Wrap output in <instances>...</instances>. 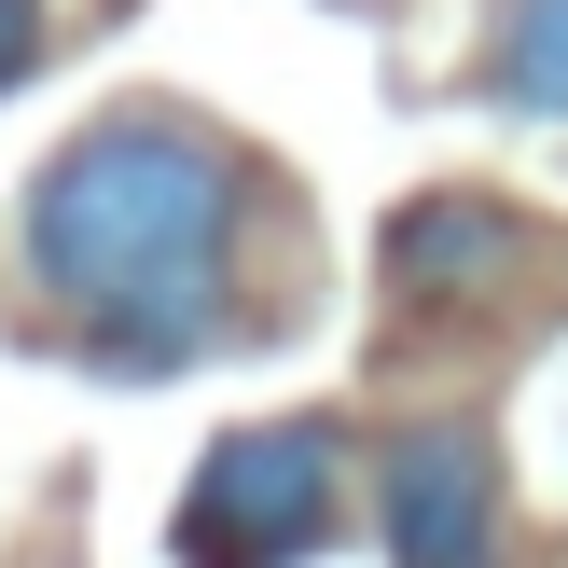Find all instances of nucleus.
Here are the masks:
<instances>
[{"mask_svg": "<svg viewBox=\"0 0 568 568\" xmlns=\"http://www.w3.org/2000/svg\"><path fill=\"white\" fill-rule=\"evenodd\" d=\"M42 70V0H0V98Z\"/></svg>", "mask_w": 568, "mask_h": 568, "instance_id": "nucleus-6", "label": "nucleus"}, {"mask_svg": "<svg viewBox=\"0 0 568 568\" xmlns=\"http://www.w3.org/2000/svg\"><path fill=\"white\" fill-rule=\"evenodd\" d=\"M250 236H264V166L209 125V111L125 98L83 139L28 166L14 264L28 292L70 320L98 375H194V361L250 347Z\"/></svg>", "mask_w": 568, "mask_h": 568, "instance_id": "nucleus-1", "label": "nucleus"}, {"mask_svg": "<svg viewBox=\"0 0 568 568\" xmlns=\"http://www.w3.org/2000/svg\"><path fill=\"white\" fill-rule=\"evenodd\" d=\"M375 264H388V292H403V305H486L499 277L527 264V222L499 209V194H416V209L388 222Z\"/></svg>", "mask_w": 568, "mask_h": 568, "instance_id": "nucleus-4", "label": "nucleus"}, {"mask_svg": "<svg viewBox=\"0 0 568 568\" xmlns=\"http://www.w3.org/2000/svg\"><path fill=\"white\" fill-rule=\"evenodd\" d=\"M181 568H305L347 541V430L333 416H250L194 458L181 514H166Z\"/></svg>", "mask_w": 568, "mask_h": 568, "instance_id": "nucleus-2", "label": "nucleus"}, {"mask_svg": "<svg viewBox=\"0 0 568 568\" xmlns=\"http://www.w3.org/2000/svg\"><path fill=\"white\" fill-rule=\"evenodd\" d=\"M499 444L486 416H403L375 444V555L388 568H499Z\"/></svg>", "mask_w": 568, "mask_h": 568, "instance_id": "nucleus-3", "label": "nucleus"}, {"mask_svg": "<svg viewBox=\"0 0 568 568\" xmlns=\"http://www.w3.org/2000/svg\"><path fill=\"white\" fill-rule=\"evenodd\" d=\"M486 98L527 125H568V0H499L486 28Z\"/></svg>", "mask_w": 568, "mask_h": 568, "instance_id": "nucleus-5", "label": "nucleus"}]
</instances>
